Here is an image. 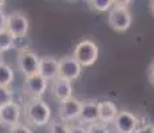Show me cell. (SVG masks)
Returning <instances> with one entry per match:
<instances>
[{
    "mask_svg": "<svg viewBox=\"0 0 154 133\" xmlns=\"http://www.w3.org/2000/svg\"><path fill=\"white\" fill-rule=\"evenodd\" d=\"M98 108H99V119H98L99 123L109 126L112 125L118 112H119L117 104L112 101H109V100H105V101H98Z\"/></svg>",
    "mask_w": 154,
    "mask_h": 133,
    "instance_id": "cell-14",
    "label": "cell"
},
{
    "mask_svg": "<svg viewBox=\"0 0 154 133\" xmlns=\"http://www.w3.org/2000/svg\"><path fill=\"white\" fill-rule=\"evenodd\" d=\"M149 81L152 85H154V61L149 67Z\"/></svg>",
    "mask_w": 154,
    "mask_h": 133,
    "instance_id": "cell-25",
    "label": "cell"
},
{
    "mask_svg": "<svg viewBox=\"0 0 154 133\" xmlns=\"http://www.w3.org/2000/svg\"><path fill=\"white\" fill-rule=\"evenodd\" d=\"M135 133H154V124H143L140 125L138 129L135 131Z\"/></svg>",
    "mask_w": 154,
    "mask_h": 133,
    "instance_id": "cell-22",
    "label": "cell"
},
{
    "mask_svg": "<svg viewBox=\"0 0 154 133\" xmlns=\"http://www.w3.org/2000/svg\"><path fill=\"white\" fill-rule=\"evenodd\" d=\"M0 125H2V123H0Z\"/></svg>",
    "mask_w": 154,
    "mask_h": 133,
    "instance_id": "cell-29",
    "label": "cell"
},
{
    "mask_svg": "<svg viewBox=\"0 0 154 133\" xmlns=\"http://www.w3.org/2000/svg\"><path fill=\"white\" fill-rule=\"evenodd\" d=\"M140 125V119L133 112L119 111L112 123V131L114 133H135Z\"/></svg>",
    "mask_w": 154,
    "mask_h": 133,
    "instance_id": "cell-7",
    "label": "cell"
},
{
    "mask_svg": "<svg viewBox=\"0 0 154 133\" xmlns=\"http://www.w3.org/2000/svg\"><path fill=\"white\" fill-rule=\"evenodd\" d=\"M48 88V81L44 80L40 75L29 76L23 81V93L28 99H42Z\"/></svg>",
    "mask_w": 154,
    "mask_h": 133,
    "instance_id": "cell-8",
    "label": "cell"
},
{
    "mask_svg": "<svg viewBox=\"0 0 154 133\" xmlns=\"http://www.w3.org/2000/svg\"><path fill=\"white\" fill-rule=\"evenodd\" d=\"M15 44H16V39L10 31L7 29L0 31V53H4L15 48Z\"/></svg>",
    "mask_w": 154,
    "mask_h": 133,
    "instance_id": "cell-16",
    "label": "cell"
},
{
    "mask_svg": "<svg viewBox=\"0 0 154 133\" xmlns=\"http://www.w3.org/2000/svg\"><path fill=\"white\" fill-rule=\"evenodd\" d=\"M69 133H87V129H86L85 125H79V124H71Z\"/></svg>",
    "mask_w": 154,
    "mask_h": 133,
    "instance_id": "cell-23",
    "label": "cell"
},
{
    "mask_svg": "<svg viewBox=\"0 0 154 133\" xmlns=\"http://www.w3.org/2000/svg\"><path fill=\"white\" fill-rule=\"evenodd\" d=\"M26 124L31 128L48 126L52 119V111L50 105L42 99H28L23 108Z\"/></svg>",
    "mask_w": 154,
    "mask_h": 133,
    "instance_id": "cell-1",
    "label": "cell"
},
{
    "mask_svg": "<svg viewBox=\"0 0 154 133\" xmlns=\"http://www.w3.org/2000/svg\"><path fill=\"white\" fill-rule=\"evenodd\" d=\"M15 80L14 69L4 61L0 63V87H11Z\"/></svg>",
    "mask_w": 154,
    "mask_h": 133,
    "instance_id": "cell-15",
    "label": "cell"
},
{
    "mask_svg": "<svg viewBox=\"0 0 154 133\" xmlns=\"http://www.w3.org/2000/svg\"><path fill=\"white\" fill-rule=\"evenodd\" d=\"M107 23L109 27L115 32H126L131 27L133 16L129 8H121V7H112L109 11L107 15Z\"/></svg>",
    "mask_w": 154,
    "mask_h": 133,
    "instance_id": "cell-3",
    "label": "cell"
},
{
    "mask_svg": "<svg viewBox=\"0 0 154 133\" xmlns=\"http://www.w3.org/2000/svg\"><path fill=\"white\" fill-rule=\"evenodd\" d=\"M81 108H82V101H79L76 97L67 100V101L59 103L58 105V117L60 121L67 124H72V123H78L79 119V113H81Z\"/></svg>",
    "mask_w": 154,
    "mask_h": 133,
    "instance_id": "cell-9",
    "label": "cell"
},
{
    "mask_svg": "<svg viewBox=\"0 0 154 133\" xmlns=\"http://www.w3.org/2000/svg\"><path fill=\"white\" fill-rule=\"evenodd\" d=\"M4 7H5V1L4 0H0V11L4 10Z\"/></svg>",
    "mask_w": 154,
    "mask_h": 133,
    "instance_id": "cell-27",
    "label": "cell"
},
{
    "mask_svg": "<svg viewBox=\"0 0 154 133\" xmlns=\"http://www.w3.org/2000/svg\"><path fill=\"white\" fill-rule=\"evenodd\" d=\"M99 119V108H98V101L95 100H88V101L82 103L81 113H79L78 123L79 125H90V124L98 123Z\"/></svg>",
    "mask_w": 154,
    "mask_h": 133,
    "instance_id": "cell-11",
    "label": "cell"
},
{
    "mask_svg": "<svg viewBox=\"0 0 154 133\" xmlns=\"http://www.w3.org/2000/svg\"><path fill=\"white\" fill-rule=\"evenodd\" d=\"M0 63H3V53H0Z\"/></svg>",
    "mask_w": 154,
    "mask_h": 133,
    "instance_id": "cell-28",
    "label": "cell"
},
{
    "mask_svg": "<svg viewBox=\"0 0 154 133\" xmlns=\"http://www.w3.org/2000/svg\"><path fill=\"white\" fill-rule=\"evenodd\" d=\"M23 113V108L19 103L12 101L11 104L0 108V123L7 129H11L12 126L17 125L20 123V117Z\"/></svg>",
    "mask_w": 154,
    "mask_h": 133,
    "instance_id": "cell-10",
    "label": "cell"
},
{
    "mask_svg": "<svg viewBox=\"0 0 154 133\" xmlns=\"http://www.w3.org/2000/svg\"><path fill=\"white\" fill-rule=\"evenodd\" d=\"M50 133H69L70 132V124L63 123L60 120H54L48 125Z\"/></svg>",
    "mask_w": 154,
    "mask_h": 133,
    "instance_id": "cell-19",
    "label": "cell"
},
{
    "mask_svg": "<svg viewBox=\"0 0 154 133\" xmlns=\"http://www.w3.org/2000/svg\"><path fill=\"white\" fill-rule=\"evenodd\" d=\"M86 129H87V133H114V131H112L110 126L105 125V124L99 123V121L87 125Z\"/></svg>",
    "mask_w": 154,
    "mask_h": 133,
    "instance_id": "cell-20",
    "label": "cell"
},
{
    "mask_svg": "<svg viewBox=\"0 0 154 133\" xmlns=\"http://www.w3.org/2000/svg\"><path fill=\"white\" fill-rule=\"evenodd\" d=\"M28 29L29 20L22 11H12L7 13V31H10L16 40L27 36Z\"/></svg>",
    "mask_w": 154,
    "mask_h": 133,
    "instance_id": "cell-4",
    "label": "cell"
},
{
    "mask_svg": "<svg viewBox=\"0 0 154 133\" xmlns=\"http://www.w3.org/2000/svg\"><path fill=\"white\" fill-rule=\"evenodd\" d=\"M82 71H83V68L79 65V63L72 57V55L63 56L59 59L58 79L72 82L81 77Z\"/></svg>",
    "mask_w": 154,
    "mask_h": 133,
    "instance_id": "cell-6",
    "label": "cell"
},
{
    "mask_svg": "<svg viewBox=\"0 0 154 133\" xmlns=\"http://www.w3.org/2000/svg\"><path fill=\"white\" fill-rule=\"evenodd\" d=\"M59 59L54 56H42L39 63V75L47 81H54L58 79Z\"/></svg>",
    "mask_w": 154,
    "mask_h": 133,
    "instance_id": "cell-12",
    "label": "cell"
},
{
    "mask_svg": "<svg viewBox=\"0 0 154 133\" xmlns=\"http://www.w3.org/2000/svg\"><path fill=\"white\" fill-rule=\"evenodd\" d=\"M15 97V92L10 87H0V108L11 104Z\"/></svg>",
    "mask_w": 154,
    "mask_h": 133,
    "instance_id": "cell-18",
    "label": "cell"
},
{
    "mask_svg": "<svg viewBox=\"0 0 154 133\" xmlns=\"http://www.w3.org/2000/svg\"><path fill=\"white\" fill-rule=\"evenodd\" d=\"M149 10H150V12H152V15L154 16V0H152V1L149 3Z\"/></svg>",
    "mask_w": 154,
    "mask_h": 133,
    "instance_id": "cell-26",
    "label": "cell"
},
{
    "mask_svg": "<svg viewBox=\"0 0 154 133\" xmlns=\"http://www.w3.org/2000/svg\"><path fill=\"white\" fill-rule=\"evenodd\" d=\"M72 57L82 68H88L97 63L99 57V48L93 40H82L74 48Z\"/></svg>",
    "mask_w": 154,
    "mask_h": 133,
    "instance_id": "cell-2",
    "label": "cell"
},
{
    "mask_svg": "<svg viewBox=\"0 0 154 133\" xmlns=\"http://www.w3.org/2000/svg\"><path fill=\"white\" fill-rule=\"evenodd\" d=\"M7 29V13L4 12V10L0 11V31Z\"/></svg>",
    "mask_w": 154,
    "mask_h": 133,
    "instance_id": "cell-24",
    "label": "cell"
},
{
    "mask_svg": "<svg viewBox=\"0 0 154 133\" xmlns=\"http://www.w3.org/2000/svg\"><path fill=\"white\" fill-rule=\"evenodd\" d=\"M87 4L97 12H109L112 8V0H90Z\"/></svg>",
    "mask_w": 154,
    "mask_h": 133,
    "instance_id": "cell-17",
    "label": "cell"
},
{
    "mask_svg": "<svg viewBox=\"0 0 154 133\" xmlns=\"http://www.w3.org/2000/svg\"><path fill=\"white\" fill-rule=\"evenodd\" d=\"M39 63L40 56L31 49H22L17 53V68L26 77L39 75Z\"/></svg>",
    "mask_w": 154,
    "mask_h": 133,
    "instance_id": "cell-5",
    "label": "cell"
},
{
    "mask_svg": "<svg viewBox=\"0 0 154 133\" xmlns=\"http://www.w3.org/2000/svg\"><path fill=\"white\" fill-rule=\"evenodd\" d=\"M8 133H34V132H32L31 126H28L26 123H19L17 125L8 129Z\"/></svg>",
    "mask_w": 154,
    "mask_h": 133,
    "instance_id": "cell-21",
    "label": "cell"
},
{
    "mask_svg": "<svg viewBox=\"0 0 154 133\" xmlns=\"http://www.w3.org/2000/svg\"><path fill=\"white\" fill-rule=\"evenodd\" d=\"M51 93L54 96V99L58 103H63L67 101V100L72 99V82L66 81V80H60V79H56L52 81L51 85Z\"/></svg>",
    "mask_w": 154,
    "mask_h": 133,
    "instance_id": "cell-13",
    "label": "cell"
}]
</instances>
